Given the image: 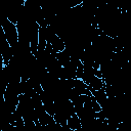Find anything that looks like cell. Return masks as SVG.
Listing matches in <instances>:
<instances>
[{
  "label": "cell",
  "instance_id": "1",
  "mask_svg": "<svg viewBox=\"0 0 131 131\" xmlns=\"http://www.w3.org/2000/svg\"><path fill=\"white\" fill-rule=\"evenodd\" d=\"M2 30L4 32V35L9 43V45L12 47L18 42V32L16 28V24L10 21L8 18H5L1 23Z\"/></svg>",
  "mask_w": 131,
  "mask_h": 131
},
{
  "label": "cell",
  "instance_id": "2",
  "mask_svg": "<svg viewBox=\"0 0 131 131\" xmlns=\"http://www.w3.org/2000/svg\"><path fill=\"white\" fill-rule=\"evenodd\" d=\"M66 126L71 130V131H79L82 128L81 125V120L79 119V117L77 116V114H73L72 116H70L67 119V123Z\"/></svg>",
  "mask_w": 131,
  "mask_h": 131
}]
</instances>
